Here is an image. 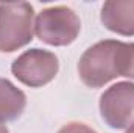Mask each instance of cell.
Returning <instances> with one entry per match:
<instances>
[{
    "instance_id": "cell-5",
    "label": "cell",
    "mask_w": 134,
    "mask_h": 133,
    "mask_svg": "<svg viewBox=\"0 0 134 133\" xmlns=\"http://www.w3.org/2000/svg\"><path fill=\"white\" fill-rule=\"evenodd\" d=\"M100 114L111 129H130L134 124V83L119 81L108 88L100 97Z\"/></svg>"
},
{
    "instance_id": "cell-4",
    "label": "cell",
    "mask_w": 134,
    "mask_h": 133,
    "mask_svg": "<svg viewBox=\"0 0 134 133\" xmlns=\"http://www.w3.org/2000/svg\"><path fill=\"white\" fill-rule=\"evenodd\" d=\"M59 69L55 53L42 49H31L24 52L11 64L13 75L30 88H39L50 83Z\"/></svg>"
},
{
    "instance_id": "cell-1",
    "label": "cell",
    "mask_w": 134,
    "mask_h": 133,
    "mask_svg": "<svg viewBox=\"0 0 134 133\" xmlns=\"http://www.w3.org/2000/svg\"><path fill=\"white\" fill-rule=\"evenodd\" d=\"M34 11L27 2L0 3V52H14L31 42Z\"/></svg>"
},
{
    "instance_id": "cell-2",
    "label": "cell",
    "mask_w": 134,
    "mask_h": 133,
    "mask_svg": "<svg viewBox=\"0 0 134 133\" xmlns=\"http://www.w3.org/2000/svg\"><path fill=\"white\" fill-rule=\"evenodd\" d=\"M120 41L106 39L89 47L80 58L78 75L89 88H100L119 77L117 72V49Z\"/></svg>"
},
{
    "instance_id": "cell-8",
    "label": "cell",
    "mask_w": 134,
    "mask_h": 133,
    "mask_svg": "<svg viewBox=\"0 0 134 133\" xmlns=\"http://www.w3.org/2000/svg\"><path fill=\"white\" fill-rule=\"evenodd\" d=\"M117 72L122 77H128L134 80V42H120L117 49Z\"/></svg>"
},
{
    "instance_id": "cell-6",
    "label": "cell",
    "mask_w": 134,
    "mask_h": 133,
    "mask_svg": "<svg viewBox=\"0 0 134 133\" xmlns=\"http://www.w3.org/2000/svg\"><path fill=\"white\" fill-rule=\"evenodd\" d=\"M103 25L117 34L134 36V0H111L101 6Z\"/></svg>"
},
{
    "instance_id": "cell-11",
    "label": "cell",
    "mask_w": 134,
    "mask_h": 133,
    "mask_svg": "<svg viewBox=\"0 0 134 133\" xmlns=\"http://www.w3.org/2000/svg\"><path fill=\"white\" fill-rule=\"evenodd\" d=\"M125 133H134V124H133V125H131V127H130V129H128Z\"/></svg>"
},
{
    "instance_id": "cell-7",
    "label": "cell",
    "mask_w": 134,
    "mask_h": 133,
    "mask_svg": "<svg viewBox=\"0 0 134 133\" xmlns=\"http://www.w3.org/2000/svg\"><path fill=\"white\" fill-rule=\"evenodd\" d=\"M27 105L24 91L16 88L9 80L0 78V124L20 117Z\"/></svg>"
},
{
    "instance_id": "cell-9",
    "label": "cell",
    "mask_w": 134,
    "mask_h": 133,
    "mask_svg": "<svg viewBox=\"0 0 134 133\" xmlns=\"http://www.w3.org/2000/svg\"><path fill=\"white\" fill-rule=\"evenodd\" d=\"M58 133H97L94 129H91L89 125L86 124H81V122H69L66 125H63Z\"/></svg>"
},
{
    "instance_id": "cell-3",
    "label": "cell",
    "mask_w": 134,
    "mask_h": 133,
    "mask_svg": "<svg viewBox=\"0 0 134 133\" xmlns=\"http://www.w3.org/2000/svg\"><path fill=\"white\" fill-rule=\"evenodd\" d=\"M81 30V22L76 13L69 6H50L42 9L34 21L36 36L48 45H69Z\"/></svg>"
},
{
    "instance_id": "cell-10",
    "label": "cell",
    "mask_w": 134,
    "mask_h": 133,
    "mask_svg": "<svg viewBox=\"0 0 134 133\" xmlns=\"http://www.w3.org/2000/svg\"><path fill=\"white\" fill-rule=\"evenodd\" d=\"M0 133H9V132H8V129H6L5 125H2V124H0Z\"/></svg>"
}]
</instances>
